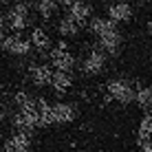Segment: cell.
Instances as JSON below:
<instances>
[{"instance_id": "1", "label": "cell", "mask_w": 152, "mask_h": 152, "mask_svg": "<svg viewBox=\"0 0 152 152\" xmlns=\"http://www.w3.org/2000/svg\"><path fill=\"white\" fill-rule=\"evenodd\" d=\"M49 60H51V66H53L55 71H60V73H73V69H75V64H77L75 55L69 51V42L66 40H60L53 49H51Z\"/></svg>"}, {"instance_id": "2", "label": "cell", "mask_w": 152, "mask_h": 152, "mask_svg": "<svg viewBox=\"0 0 152 152\" xmlns=\"http://www.w3.org/2000/svg\"><path fill=\"white\" fill-rule=\"evenodd\" d=\"M7 27L13 31V33H20V31H24L29 27L31 22V7L29 2H15L11 9L7 11Z\"/></svg>"}, {"instance_id": "3", "label": "cell", "mask_w": 152, "mask_h": 152, "mask_svg": "<svg viewBox=\"0 0 152 152\" xmlns=\"http://www.w3.org/2000/svg\"><path fill=\"white\" fill-rule=\"evenodd\" d=\"M106 91H108V97L119 102V104H132L134 102V88L128 80L115 77V80H110L106 84Z\"/></svg>"}, {"instance_id": "4", "label": "cell", "mask_w": 152, "mask_h": 152, "mask_svg": "<svg viewBox=\"0 0 152 152\" xmlns=\"http://www.w3.org/2000/svg\"><path fill=\"white\" fill-rule=\"evenodd\" d=\"M64 9H66V18H71L73 22H77L80 27L91 22L93 18V7L88 2H82V0H64Z\"/></svg>"}, {"instance_id": "5", "label": "cell", "mask_w": 152, "mask_h": 152, "mask_svg": "<svg viewBox=\"0 0 152 152\" xmlns=\"http://www.w3.org/2000/svg\"><path fill=\"white\" fill-rule=\"evenodd\" d=\"M31 40L29 38H22L20 33H11V35H4V42H2V51L9 55H15V57H24L31 53Z\"/></svg>"}, {"instance_id": "6", "label": "cell", "mask_w": 152, "mask_h": 152, "mask_svg": "<svg viewBox=\"0 0 152 152\" xmlns=\"http://www.w3.org/2000/svg\"><path fill=\"white\" fill-rule=\"evenodd\" d=\"M104 69H106V53L99 51V49L88 51V55L84 57V62H82L84 75H99Z\"/></svg>"}, {"instance_id": "7", "label": "cell", "mask_w": 152, "mask_h": 152, "mask_svg": "<svg viewBox=\"0 0 152 152\" xmlns=\"http://www.w3.org/2000/svg\"><path fill=\"white\" fill-rule=\"evenodd\" d=\"M53 69H51L49 64H31L29 66V80L33 86L38 88H46L51 86V82H53Z\"/></svg>"}, {"instance_id": "8", "label": "cell", "mask_w": 152, "mask_h": 152, "mask_svg": "<svg viewBox=\"0 0 152 152\" xmlns=\"http://www.w3.org/2000/svg\"><path fill=\"white\" fill-rule=\"evenodd\" d=\"M106 13H108V20L115 22V24L130 22V18H132V4L130 2H110Z\"/></svg>"}, {"instance_id": "9", "label": "cell", "mask_w": 152, "mask_h": 152, "mask_svg": "<svg viewBox=\"0 0 152 152\" xmlns=\"http://www.w3.org/2000/svg\"><path fill=\"white\" fill-rule=\"evenodd\" d=\"M97 49L104 51L106 55H117L119 49H121V33H119V29L110 31V33L102 35V38H97Z\"/></svg>"}, {"instance_id": "10", "label": "cell", "mask_w": 152, "mask_h": 152, "mask_svg": "<svg viewBox=\"0 0 152 152\" xmlns=\"http://www.w3.org/2000/svg\"><path fill=\"white\" fill-rule=\"evenodd\" d=\"M75 117H77V108L73 106V104L69 102H57L53 104V119H55V124H71V121H75Z\"/></svg>"}, {"instance_id": "11", "label": "cell", "mask_w": 152, "mask_h": 152, "mask_svg": "<svg viewBox=\"0 0 152 152\" xmlns=\"http://www.w3.org/2000/svg\"><path fill=\"white\" fill-rule=\"evenodd\" d=\"M117 29V24L110 22L108 18H91V22H88V31H91L95 38H102V35H106V33H110V31Z\"/></svg>"}, {"instance_id": "12", "label": "cell", "mask_w": 152, "mask_h": 152, "mask_svg": "<svg viewBox=\"0 0 152 152\" xmlns=\"http://www.w3.org/2000/svg\"><path fill=\"white\" fill-rule=\"evenodd\" d=\"M35 106H38V115H40V128H49V126L55 124V119H53V106H51L44 97L35 99Z\"/></svg>"}, {"instance_id": "13", "label": "cell", "mask_w": 152, "mask_h": 152, "mask_svg": "<svg viewBox=\"0 0 152 152\" xmlns=\"http://www.w3.org/2000/svg\"><path fill=\"white\" fill-rule=\"evenodd\" d=\"M31 46L33 49H38V51H49L51 49V35L46 33V29H42V27H35L33 31H31Z\"/></svg>"}, {"instance_id": "14", "label": "cell", "mask_w": 152, "mask_h": 152, "mask_svg": "<svg viewBox=\"0 0 152 152\" xmlns=\"http://www.w3.org/2000/svg\"><path fill=\"white\" fill-rule=\"evenodd\" d=\"M51 86H53V91L57 93V95L69 93L71 86H73V73H60V71H55V73H53V82H51Z\"/></svg>"}, {"instance_id": "15", "label": "cell", "mask_w": 152, "mask_h": 152, "mask_svg": "<svg viewBox=\"0 0 152 152\" xmlns=\"http://www.w3.org/2000/svg\"><path fill=\"white\" fill-rule=\"evenodd\" d=\"M152 139V113H145L143 117H141L139 121V128H137V141L139 145L143 143V141Z\"/></svg>"}, {"instance_id": "16", "label": "cell", "mask_w": 152, "mask_h": 152, "mask_svg": "<svg viewBox=\"0 0 152 152\" xmlns=\"http://www.w3.org/2000/svg\"><path fill=\"white\" fill-rule=\"evenodd\" d=\"M80 29H82L80 24L73 22V20L66 18V15L57 22V33H60L62 38H75V35H80Z\"/></svg>"}, {"instance_id": "17", "label": "cell", "mask_w": 152, "mask_h": 152, "mask_svg": "<svg viewBox=\"0 0 152 152\" xmlns=\"http://www.w3.org/2000/svg\"><path fill=\"white\" fill-rule=\"evenodd\" d=\"M9 141H11V145H13V152H29L31 150V134L27 132H15L9 137Z\"/></svg>"}, {"instance_id": "18", "label": "cell", "mask_w": 152, "mask_h": 152, "mask_svg": "<svg viewBox=\"0 0 152 152\" xmlns=\"http://www.w3.org/2000/svg\"><path fill=\"white\" fill-rule=\"evenodd\" d=\"M57 9H60V2H55V0H40V2H35V11L44 20H51L57 13Z\"/></svg>"}, {"instance_id": "19", "label": "cell", "mask_w": 152, "mask_h": 152, "mask_svg": "<svg viewBox=\"0 0 152 152\" xmlns=\"http://www.w3.org/2000/svg\"><path fill=\"white\" fill-rule=\"evenodd\" d=\"M134 102H137L143 110H148L152 106V88L150 86H137L134 88Z\"/></svg>"}, {"instance_id": "20", "label": "cell", "mask_w": 152, "mask_h": 152, "mask_svg": "<svg viewBox=\"0 0 152 152\" xmlns=\"http://www.w3.org/2000/svg\"><path fill=\"white\" fill-rule=\"evenodd\" d=\"M29 104H33V97L29 95L27 91H18L13 95V106L18 108V110H22V108H27Z\"/></svg>"}, {"instance_id": "21", "label": "cell", "mask_w": 152, "mask_h": 152, "mask_svg": "<svg viewBox=\"0 0 152 152\" xmlns=\"http://www.w3.org/2000/svg\"><path fill=\"white\" fill-rule=\"evenodd\" d=\"M4 27H7V18L0 15V49H2V42H4Z\"/></svg>"}, {"instance_id": "22", "label": "cell", "mask_w": 152, "mask_h": 152, "mask_svg": "<svg viewBox=\"0 0 152 152\" xmlns=\"http://www.w3.org/2000/svg\"><path fill=\"white\" fill-rule=\"evenodd\" d=\"M141 152H152V139H148V141L141 143Z\"/></svg>"}, {"instance_id": "23", "label": "cell", "mask_w": 152, "mask_h": 152, "mask_svg": "<svg viewBox=\"0 0 152 152\" xmlns=\"http://www.w3.org/2000/svg\"><path fill=\"white\" fill-rule=\"evenodd\" d=\"M4 117H7V110H4V106H2V104H0V121H2Z\"/></svg>"}]
</instances>
